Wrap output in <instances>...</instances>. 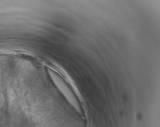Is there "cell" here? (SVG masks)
Here are the masks:
<instances>
[{"mask_svg": "<svg viewBox=\"0 0 160 127\" xmlns=\"http://www.w3.org/2000/svg\"><path fill=\"white\" fill-rule=\"evenodd\" d=\"M50 75L52 78V80L54 82L55 84L58 88L60 92L63 94L65 97L67 98L68 102L72 105L75 109L81 112V109L80 107L79 102L77 99L75 95L69 88L68 85L64 83V81L53 72H50Z\"/></svg>", "mask_w": 160, "mask_h": 127, "instance_id": "obj_1", "label": "cell"}]
</instances>
